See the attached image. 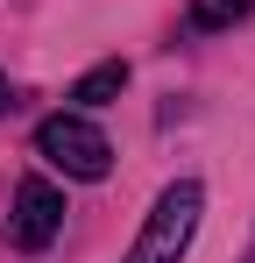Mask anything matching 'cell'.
Masks as SVG:
<instances>
[{
    "instance_id": "6da1fadb",
    "label": "cell",
    "mask_w": 255,
    "mask_h": 263,
    "mask_svg": "<svg viewBox=\"0 0 255 263\" xmlns=\"http://www.w3.org/2000/svg\"><path fill=\"white\" fill-rule=\"evenodd\" d=\"M199 214H206V185L199 178L163 185L149 220H142V235H135V249H128V263H184L192 235H199Z\"/></svg>"
},
{
    "instance_id": "7a4b0ae2",
    "label": "cell",
    "mask_w": 255,
    "mask_h": 263,
    "mask_svg": "<svg viewBox=\"0 0 255 263\" xmlns=\"http://www.w3.org/2000/svg\"><path fill=\"white\" fill-rule=\"evenodd\" d=\"M36 157L50 171L92 185V178H107V164H114V142L92 128L85 114H50V121H36Z\"/></svg>"
},
{
    "instance_id": "3957f363",
    "label": "cell",
    "mask_w": 255,
    "mask_h": 263,
    "mask_svg": "<svg viewBox=\"0 0 255 263\" xmlns=\"http://www.w3.org/2000/svg\"><path fill=\"white\" fill-rule=\"evenodd\" d=\"M57 235H64V192L50 178H22L14 185V214H7V242L22 256H42Z\"/></svg>"
},
{
    "instance_id": "277c9868",
    "label": "cell",
    "mask_w": 255,
    "mask_h": 263,
    "mask_svg": "<svg viewBox=\"0 0 255 263\" xmlns=\"http://www.w3.org/2000/svg\"><path fill=\"white\" fill-rule=\"evenodd\" d=\"M121 86H128V64H121V57H107V64H92L78 86H71V100H78V107H107Z\"/></svg>"
},
{
    "instance_id": "5b68a950",
    "label": "cell",
    "mask_w": 255,
    "mask_h": 263,
    "mask_svg": "<svg viewBox=\"0 0 255 263\" xmlns=\"http://www.w3.org/2000/svg\"><path fill=\"white\" fill-rule=\"evenodd\" d=\"M241 14H255V0H192V29H234Z\"/></svg>"
},
{
    "instance_id": "8992f818",
    "label": "cell",
    "mask_w": 255,
    "mask_h": 263,
    "mask_svg": "<svg viewBox=\"0 0 255 263\" xmlns=\"http://www.w3.org/2000/svg\"><path fill=\"white\" fill-rule=\"evenodd\" d=\"M248 263H255V256H248Z\"/></svg>"
}]
</instances>
